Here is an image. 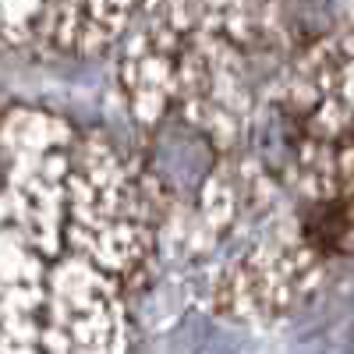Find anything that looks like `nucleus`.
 <instances>
[{
  "mask_svg": "<svg viewBox=\"0 0 354 354\" xmlns=\"http://www.w3.org/2000/svg\"><path fill=\"white\" fill-rule=\"evenodd\" d=\"M340 4L347 8V15H354V0H340Z\"/></svg>",
  "mask_w": 354,
  "mask_h": 354,
  "instance_id": "20e7f679",
  "label": "nucleus"
},
{
  "mask_svg": "<svg viewBox=\"0 0 354 354\" xmlns=\"http://www.w3.org/2000/svg\"><path fill=\"white\" fill-rule=\"evenodd\" d=\"M4 354H128L131 312L163 262L121 145L64 113L4 110Z\"/></svg>",
  "mask_w": 354,
  "mask_h": 354,
  "instance_id": "f257e3e1",
  "label": "nucleus"
},
{
  "mask_svg": "<svg viewBox=\"0 0 354 354\" xmlns=\"http://www.w3.org/2000/svg\"><path fill=\"white\" fill-rule=\"evenodd\" d=\"M149 0H4V43L32 57H100L121 46Z\"/></svg>",
  "mask_w": 354,
  "mask_h": 354,
  "instance_id": "7ed1b4c3",
  "label": "nucleus"
},
{
  "mask_svg": "<svg viewBox=\"0 0 354 354\" xmlns=\"http://www.w3.org/2000/svg\"><path fill=\"white\" fill-rule=\"evenodd\" d=\"M283 64L223 0H149L121 43V153L156 216L163 262H205L241 234L248 128Z\"/></svg>",
  "mask_w": 354,
  "mask_h": 354,
  "instance_id": "f03ea898",
  "label": "nucleus"
}]
</instances>
